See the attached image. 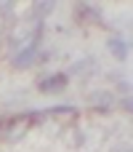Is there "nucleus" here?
Returning a JSON list of instances; mask_svg holds the SVG:
<instances>
[{
    "mask_svg": "<svg viewBox=\"0 0 133 152\" xmlns=\"http://www.w3.org/2000/svg\"><path fill=\"white\" fill-rule=\"evenodd\" d=\"M27 131H29V115H21V118H13V120H8V123L0 126V139L19 142Z\"/></svg>",
    "mask_w": 133,
    "mask_h": 152,
    "instance_id": "nucleus-1",
    "label": "nucleus"
},
{
    "mask_svg": "<svg viewBox=\"0 0 133 152\" xmlns=\"http://www.w3.org/2000/svg\"><path fill=\"white\" fill-rule=\"evenodd\" d=\"M88 102H91L93 110H112V107L117 104V96L109 94V91H93V94L88 96Z\"/></svg>",
    "mask_w": 133,
    "mask_h": 152,
    "instance_id": "nucleus-2",
    "label": "nucleus"
},
{
    "mask_svg": "<svg viewBox=\"0 0 133 152\" xmlns=\"http://www.w3.org/2000/svg\"><path fill=\"white\" fill-rule=\"evenodd\" d=\"M107 45H109L112 56H115V59H120V61H125V59H128V53H131V45H128V40H125V37H120V35H112Z\"/></svg>",
    "mask_w": 133,
    "mask_h": 152,
    "instance_id": "nucleus-3",
    "label": "nucleus"
},
{
    "mask_svg": "<svg viewBox=\"0 0 133 152\" xmlns=\"http://www.w3.org/2000/svg\"><path fill=\"white\" fill-rule=\"evenodd\" d=\"M37 88L40 91H64L67 88V75H51V77H43L40 83H37Z\"/></svg>",
    "mask_w": 133,
    "mask_h": 152,
    "instance_id": "nucleus-4",
    "label": "nucleus"
},
{
    "mask_svg": "<svg viewBox=\"0 0 133 152\" xmlns=\"http://www.w3.org/2000/svg\"><path fill=\"white\" fill-rule=\"evenodd\" d=\"M96 69H99V64H96V59H93V56H85V59H80V61H75L69 72H72V75H83V77H85V75H93Z\"/></svg>",
    "mask_w": 133,
    "mask_h": 152,
    "instance_id": "nucleus-5",
    "label": "nucleus"
},
{
    "mask_svg": "<svg viewBox=\"0 0 133 152\" xmlns=\"http://www.w3.org/2000/svg\"><path fill=\"white\" fill-rule=\"evenodd\" d=\"M53 8H56L53 0H37V3H32V19H45Z\"/></svg>",
    "mask_w": 133,
    "mask_h": 152,
    "instance_id": "nucleus-6",
    "label": "nucleus"
},
{
    "mask_svg": "<svg viewBox=\"0 0 133 152\" xmlns=\"http://www.w3.org/2000/svg\"><path fill=\"white\" fill-rule=\"evenodd\" d=\"M80 13L85 16V19H93V21H101V8L99 5H80Z\"/></svg>",
    "mask_w": 133,
    "mask_h": 152,
    "instance_id": "nucleus-7",
    "label": "nucleus"
}]
</instances>
